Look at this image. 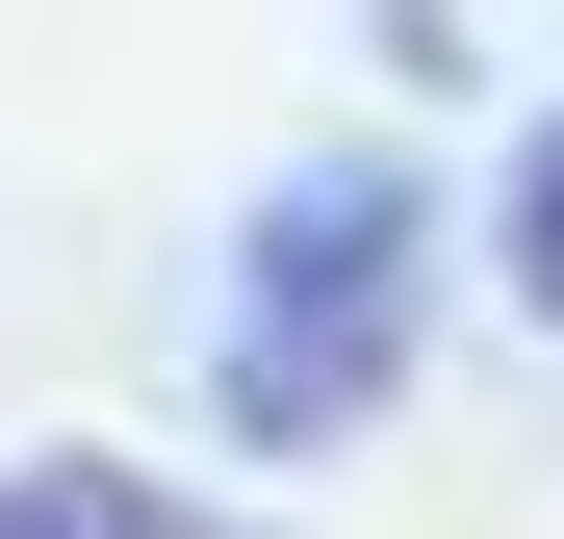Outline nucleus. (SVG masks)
Returning a JSON list of instances; mask_svg holds the SVG:
<instances>
[{"mask_svg":"<svg viewBox=\"0 0 564 539\" xmlns=\"http://www.w3.org/2000/svg\"><path fill=\"white\" fill-rule=\"evenodd\" d=\"M0 539H257V514H206V488L104 463V436H52V463H0Z\"/></svg>","mask_w":564,"mask_h":539,"instance_id":"obj_2","label":"nucleus"},{"mask_svg":"<svg viewBox=\"0 0 564 539\" xmlns=\"http://www.w3.org/2000/svg\"><path fill=\"white\" fill-rule=\"evenodd\" d=\"M411 359H436V180L411 154H308L231 231V283H206V411L257 463H334V436L411 411Z\"/></svg>","mask_w":564,"mask_h":539,"instance_id":"obj_1","label":"nucleus"},{"mask_svg":"<svg viewBox=\"0 0 564 539\" xmlns=\"http://www.w3.org/2000/svg\"><path fill=\"white\" fill-rule=\"evenodd\" d=\"M488 283L564 334V104H539V129H513V180H488Z\"/></svg>","mask_w":564,"mask_h":539,"instance_id":"obj_3","label":"nucleus"}]
</instances>
